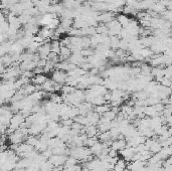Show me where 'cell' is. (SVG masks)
<instances>
[{
    "label": "cell",
    "instance_id": "obj_8",
    "mask_svg": "<svg viewBox=\"0 0 172 171\" xmlns=\"http://www.w3.org/2000/svg\"><path fill=\"white\" fill-rule=\"evenodd\" d=\"M59 55H62V56H65L67 59H69L70 56L73 55V51H71V48L69 47V46H62L61 54H59Z\"/></svg>",
    "mask_w": 172,
    "mask_h": 171
},
{
    "label": "cell",
    "instance_id": "obj_1",
    "mask_svg": "<svg viewBox=\"0 0 172 171\" xmlns=\"http://www.w3.org/2000/svg\"><path fill=\"white\" fill-rule=\"evenodd\" d=\"M67 75L65 72V71H61V70H55L53 72V76H51V80L58 85H62L67 83Z\"/></svg>",
    "mask_w": 172,
    "mask_h": 171
},
{
    "label": "cell",
    "instance_id": "obj_4",
    "mask_svg": "<svg viewBox=\"0 0 172 171\" xmlns=\"http://www.w3.org/2000/svg\"><path fill=\"white\" fill-rule=\"evenodd\" d=\"M47 81V78L45 74H41V75H35L32 79H31V83L35 86H41L43 85Z\"/></svg>",
    "mask_w": 172,
    "mask_h": 171
},
{
    "label": "cell",
    "instance_id": "obj_5",
    "mask_svg": "<svg viewBox=\"0 0 172 171\" xmlns=\"http://www.w3.org/2000/svg\"><path fill=\"white\" fill-rule=\"evenodd\" d=\"M126 166H127V161L125 159H119L117 163L115 164L113 171H126Z\"/></svg>",
    "mask_w": 172,
    "mask_h": 171
},
{
    "label": "cell",
    "instance_id": "obj_3",
    "mask_svg": "<svg viewBox=\"0 0 172 171\" xmlns=\"http://www.w3.org/2000/svg\"><path fill=\"white\" fill-rule=\"evenodd\" d=\"M127 147V142L125 140H115L112 142V145H111V148L114 149V150H117V151H121V150L125 149Z\"/></svg>",
    "mask_w": 172,
    "mask_h": 171
},
{
    "label": "cell",
    "instance_id": "obj_6",
    "mask_svg": "<svg viewBox=\"0 0 172 171\" xmlns=\"http://www.w3.org/2000/svg\"><path fill=\"white\" fill-rule=\"evenodd\" d=\"M112 109V106L109 105V104H104V105H101V106H97L96 107V110L95 111L97 112L100 115H104L105 113H107L108 111H110Z\"/></svg>",
    "mask_w": 172,
    "mask_h": 171
},
{
    "label": "cell",
    "instance_id": "obj_2",
    "mask_svg": "<svg viewBox=\"0 0 172 171\" xmlns=\"http://www.w3.org/2000/svg\"><path fill=\"white\" fill-rule=\"evenodd\" d=\"M114 17H115V14L113 12L111 11H107V12H104V13H101L98 17H97V20L100 22H103V23H109L111 21H113L114 20Z\"/></svg>",
    "mask_w": 172,
    "mask_h": 171
},
{
    "label": "cell",
    "instance_id": "obj_7",
    "mask_svg": "<svg viewBox=\"0 0 172 171\" xmlns=\"http://www.w3.org/2000/svg\"><path fill=\"white\" fill-rule=\"evenodd\" d=\"M50 43H51V52H54V54H58V55L61 54V48H62L61 42L59 40H53Z\"/></svg>",
    "mask_w": 172,
    "mask_h": 171
},
{
    "label": "cell",
    "instance_id": "obj_10",
    "mask_svg": "<svg viewBox=\"0 0 172 171\" xmlns=\"http://www.w3.org/2000/svg\"><path fill=\"white\" fill-rule=\"evenodd\" d=\"M129 171H134V170H129Z\"/></svg>",
    "mask_w": 172,
    "mask_h": 171
},
{
    "label": "cell",
    "instance_id": "obj_9",
    "mask_svg": "<svg viewBox=\"0 0 172 171\" xmlns=\"http://www.w3.org/2000/svg\"><path fill=\"white\" fill-rule=\"evenodd\" d=\"M104 117H105V118H107V119L108 120H110V121H113V120H115L116 119V117H117V114H116L114 111H113V110H110V111H108L107 113H105V114H104V115H103Z\"/></svg>",
    "mask_w": 172,
    "mask_h": 171
}]
</instances>
